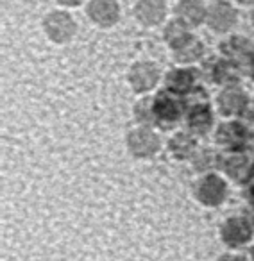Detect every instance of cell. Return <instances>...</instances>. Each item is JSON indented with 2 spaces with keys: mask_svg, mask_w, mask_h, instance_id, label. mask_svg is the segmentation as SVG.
<instances>
[{
  "mask_svg": "<svg viewBox=\"0 0 254 261\" xmlns=\"http://www.w3.org/2000/svg\"><path fill=\"white\" fill-rule=\"evenodd\" d=\"M177 13L183 16V20H185L186 23H190V25H197V23H200L204 18V8L197 0H185V2H181Z\"/></svg>",
  "mask_w": 254,
  "mask_h": 261,
  "instance_id": "9c48e42d",
  "label": "cell"
},
{
  "mask_svg": "<svg viewBox=\"0 0 254 261\" xmlns=\"http://www.w3.org/2000/svg\"><path fill=\"white\" fill-rule=\"evenodd\" d=\"M197 197L202 204L210 207H215L218 204H222V200L225 199V185L222 182V179H218L217 175H208L202 182H200L199 190H197Z\"/></svg>",
  "mask_w": 254,
  "mask_h": 261,
  "instance_id": "3957f363",
  "label": "cell"
},
{
  "mask_svg": "<svg viewBox=\"0 0 254 261\" xmlns=\"http://www.w3.org/2000/svg\"><path fill=\"white\" fill-rule=\"evenodd\" d=\"M235 9L224 2H217L210 9V25L215 31H225L235 23Z\"/></svg>",
  "mask_w": 254,
  "mask_h": 261,
  "instance_id": "ba28073f",
  "label": "cell"
},
{
  "mask_svg": "<svg viewBox=\"0 0 254 261\" xmlns=\"http://www.w3.org/2000/svg\"><path fill=\"white\" fill-rule=\"evenodd\" d=\"M136 15L147 25H156L165 16L163 0H142L136 8Z\"/></svg>",
  "mask_w": 254,
  "mask_h": 261,
  "instance_id": "52a82bcc",
  "label": "cell"
},
{
  "mask_svg": "<svg viewBox=\"0 0 254 261\" xmlns=\"http://www.w3.org/2000/svg\"><path fill=\"white\" fill-rule=\"evenodd\" d=\"M59 2H63V4H66V6H77L81 0H59Z\"/></svg>",
  "mask_w": 254,
  "mask_h": 261,
  "instance_id": "d6986e66",
  "label": "cell"
},
{
  "mask_svg": "<svg viewBox=\"0 0 254 261\" xmlns=\"http://www.w3.org/2000/svg\"><path fill=\"white\" fill-rule=\"evenodd\" d=\"M247 256H249V261H254V243L247 249Z\"/></svg>",
  "mask_w": 254,
  "mask_h": 261,
  "instance_id": "ac0fdd59",
  "label": "cell"
},
{
  "mask_svg": "<svg viewBox=\"0 0 254 261\" xmlns=\"http://www.w3.org/2000/svg\"><path fill=\"white\" fill-rule=\"evenodd\" d=\"M254 229L249 218L245 217H231L222 224L220 240L227 250H242L252 245Z\"/></svg>",
  "mask_w": 254,
  "mask_h": 261,
  "instance_id": "6da1fadb",
  "label": "cell"
},
{
  "mask_svg": "<svg viewBox=\"0 0 254 261\" xmlns=\"http://www.w3.org/2000/svg\"><path fill=\"white\" fill-rule=\"evenodd\" d=\"M250 202L254 204V186H252V188H250Z\"/></svg>",
  "mask_w": 254,
  "mask_h": 261,
  "instance_id": "ffe728a7",
  "label": "cell"
},
{
  "mask_svg": "<svg viewBox=\"0 0 254 261\" xmlns=\"http://www.w3.org/2000/svg\"><path fill=\"white\" fill-rule=\"evenodd\" d=\"M158 115H161L163 118H175L177 116V108L167 97H161V100L158 102Z\"/></svg>",
  "mask_w": 254,
  "mask_h": 261,
  "instance_id": "2e32d148",
  "label": "cell"
},
{
  "mask_svg": "<svg viewBox=\"0 0 254 261\" xmlns=\"http://www.w3.org/2000/svg\"><path fill=\"white\" fill-rule=\"evenodd\" d=\"M215 261H249V256L242 250H225L220 256H217Z\"/></svg>",
  "mask_w": 254,
  "mask_h": 261,
  "instance_id": "e0dca14e",
  "label": "cell"
},
{
  "mask_svg": "<svg viewBox=\"0 0 254 261\" xmlns=\"http://www.w3.org/2000/svg\"><path fill=\"white\" fill-rule=\"evenodd\" d=\"M210 122H211L210 113H208V109H202V108H199L190 116V123H192L193 129L199 130V133H204V130L208 129V125H210Z\"/></svg>",
  "mask_w": 254,
  "mask_h": 261,
  "instance_id": "4fadbf2b",
  "label": "cell"
},
{
  "mask_svg": "<svg viewBox=\"0 0 254 261\" xmlns=\"http://www.w3.org/2000/svg\"><path fill=\"white\" fill-rule=\"evenodd\" d=\"M200 54V45L197 40H188L181 48L177 50V59L181 61H193Z\"/></svg>",
  "mask_w": 254,
  "mask_h": 261,
  "instance_id": "7c38bea8",
  "label": "cell"
},
{
  "mask_svg": "<svg viewBox=\"0 0 254 261\" xmlns=\"http://www.w3.org/2000/svg\"><path fill=\"white\" fill-rule=\"evenodd\" d=\"M88 13L98 25H113L118 18V6L115 0H93Z\"/></svg>",
  "mask_w": 254,
  "mask_h": 261,
  "instance_id": "5b68a950",
  "label": "cell"
},
{
  "mask_svg": "<svg viewBox=\"0 0 254 261\" xmlns=\"http://www.w3.org/2000/svg\"><path fill=\"white\" fill-rule=\"evenodd\" d=\"M218 140H220L222 143H225V145H231V140H236V143L242 140V129H240V125H236V123H233V125H224L220 129V133H218Z\"/></svg>",
  "mask_w": 254,
  "mask_h": 261,
  "instance_id": "5bb4252c",
  "label": "cell"
},
{
  "mask_svg": "<svg viewBox=\"0 0 254 261\" xmlns=\"http://www.w3.org/2000/svg\"><path fill=\"white\" fill-rule=\"evenodd\" d=\"M45 31L58 43H65L72 38L75 23L66 13H50L45 20Z\"/></svg>",
  "mask_w": 254,
  "mask_h": 261,
  "instance_id": "7a4b0ae2",
  "label": "cell"
},
{
  "mask_svg": "<svg viewBox=\"0 0 254 261\" xmlns=\"http://www.w3.org/2000/svg\"><path fill=\"white\" fill-rule=\"evenodd\" d=\"M190 83H192V75H190L188 72H174L168 77L170 88H174V90H177V91L186 90V88L190 86Z\"/></svg>",
  "mask_w": 254,
  "mask_h": 261,
  "instance_id": "9a60e30c",
  "label": "cell"
},
{
  "mask_svg": "<svg viewBox=\"0 0 254 261\" xmlns=\"http://www.w3.org/2000/svg\"><path fill=\"white\" fill-rule=\"evenodd\" d=\"M167 40L172 47H175L179 50V48L188 41V34H186L185 27H183L181 23L174 22V23H170L168 29H167Z\"/></svg>",
  "mask_w": 254,
  "mask_h": 261,
  "instance_id": "8fae6325",
  "label": "cell"
},
{
  "mask_svg": "<svg viewBox=\"0 0 254 261\" xmlns=\"http://www.w3.org/2000/svg\"><path fill=\"white\" fill-rule=\"evenodd\" d=\"M129 81H131L133 88L138 91H145L156 84L158 81V70L150 63H140L129 73Z\"/></svg>",
  "mask_w": 254,
  "mask_h": 261,
  "instance_id": "8992f818",
  "label": "cell"
},
{
  "mask_svg": "<svg viewBox=\"0 0 254 261\" xmlns=\"http://www.w3.org/2000/svg\"><path fill=\"white\" fill-rule=\"evenodd\" d=\"M158 147H160V143H158L156 135L150 133L149 129H138L129 136V149L138 158L150 156V154L156 152Z\"/></svg>",
  "mask_w": 254,
  "mask_h": 261,
  "instance_id": "277c9868",
  "label": "cell"
},
{
  "mask_svg": "<svg viewBox=\"0 0 254 261\" xmlns=\"http://www.w3.org/2000/svg\"><path fill=\"white\" fill-rule=\"evenodd\" d=\"M243 104H245V98H243V95L238 90H227L220 97V109L225 115L238 113L243 108Z\"/></svg>",
  "mask_w": 254,
  "mask_h": 261,
  "instance_id": "30bf717a",
  "label": "cell"
}]
</instances>
